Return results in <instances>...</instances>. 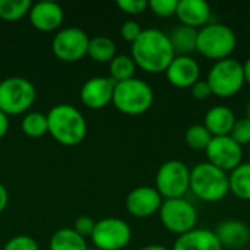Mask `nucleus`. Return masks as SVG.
I'll return each instance as SVG.
<instances>
[{
	"label": "nucleus",
	"mask_w": 250,
	"mask_h": 250,
	"mask_svg": "<svg viewBox=\"0 0 250 250\" xmlns=\"http://www.w3.org/2000/svg\"><path fill=\"white\" fill-rule=\"evenodd\" d=\"M142 28H141V25L136 22V21H132V19H129V21H126L123 25H122V28H120V35H122V38L123 40H126V41H129V42H135L138 38H139V35L142 34Z\"/></svg>",
	"instance_id": "nucleus-33"
},
{
	"label": "nucleus",
	"mask_w": 250,
	"mask_h": 250,
	"mask_svg": "<svg viewBox=\"0 0 250 250\" xmlns=\"http://www.w3.org/2000/svg\"><path fill=\"white\" fill-rule=\"evenodd\" d=\"M236 114L231 108L226 105H215L205 113L204 126L209 130V133L215 136H229L234 123Z\"/></svg>",
	"instance_id": "nucleus-20"
},
{
	"label": "nucleus",
	"mask_w": 250,
	"mask_h": 250,
	"mask_svg": "<svg viewBox=\"0 0 250 250\" xmlns=\"http://www.w3.org/2000/svg\"><path fill=\"white\" fill-rule=\"evenodd\" d=\"M171 250H224L215 233L208 229H195L177 237Z\"/></svg>",
	"instance_id": "nucleus-19"
},
{
	"label": "nucleus",
	"mask_w": 250,
	"mask_h": 250,
	"mask_svg": "<svg viewBox=\"0 0 250 250\" xmlns=\"http://www.w3.org/2000/svg\"><path fill=\"white\" fill-rule=\"evenodd\" d=\"M164 73L173 86L188 89L201 79V66L192 56H176Z\"/></svg>",
	"instance_id": "nucleus-14"
},
{
	"label": "nucleus",
	"mask_w": 250,
	"mask_h": 250,
	"mask_svg": "<svg viewBox=\"0 0 250 250\" xmlns=\"http://www.w3.org/2000/svg\"><path fill=\"white\" fill-rule=\"evenodd\" d=\"M50 250H88V245L73 229H60L50 239Z\"/></svg>",
	"instance_id": "nucleus-23"
},
{
	"label": "nucleus",
	"mask_w": 250,
	"mask_h": 250,
	"mask_svg": "<svg viewBox=\"0 0 250 250\" xmlns=\"http://www.w3.org/2000/svg\"><path fill=\"white\" fill-rule=\"evenodd\" d=\"M208 163L214 167L231 173L243 163V146L230 136H215L205 149Z\"/></svg>",
	"instance_id": "nucleus-12"
},
{
	"label": "nucleus",
	"mask_w": 250,
	"mask_h": 250,
	"mask_svg": "<svg viewBox=\"0 0 250 250\" xmlns=\"http://www.w3.org/2000/svg\"><path fill=\"white\" fill-rule=\"evenodd\" d=\"M48 133L64 146H76L86 136V120L82 113L70 104L54 105L47 114Z\"/></svg>",
	"instance_id": "nucleus-2"
},
{
	"label": "nucleus",
	"mask_w": 250,
	"mask_h": 250,
	"mask_svg": "<svg viewBox=\"0 0 250 250\" xmlns=\"http://www.w3.org/2000/svg\"><path fill=\"white\" fill-rule=\"evenodd\" d=\"M7 130H9V116H6L3 111H0V139L4 138Z\"/></svg>",
	"instance_id": "nucleus-37"
},
{
	"label": "nucleus",
	"mask_w": 250,
	"mask_h": 250,
	"mask_svg": "<svg viewBox=\"0 0 250 250\" xmlns=\"http://www.w3.org/2000/svg\"><path fill=\"white\" fill-rule=\"evenodd\" d=\"M37 91L31 81L10 76L0 81V111L6 116L26 113L35 103Z\"/></svg>",
	"instance_id": "nucleus-7"
},
{
	"label": "nucleus",
	"mask_w": 250,
	"mask_h": 250,
	"mask_svg": "<svg viewBox=\"0 0 250 250\" xmlns=\"http://www.w3.org/2000/svg\"><path fill=\"white\" fill-rule=\"evenodd\" d=\"M168 38L176 56H190V53L196 51L198 29L180 25L171 31Z\"/></svg>",
	"instance_id": "nucleus-21"
},
{
	"label": "nucleus",
	"mask_w": 250,
	"mask_h": 250,
	"mask_svg": "<svg viewBox=\"0 0 250 250\" xmlns=\"http://www.w3.org/2000/svg\"><path fill=\"white\" fill-rule=\"evenodd\" d=\"M158 214L164 229L177 236L195 230L198 224V211L185 198L163 201Z\"/></svg>",
	"instance_id": "nucleus-9"
},
{
	"label": "nucleus",
	"mask_w": 250,
	"mask_h": 250,
	"mask_svg": "<svg viewBox=\"0 0 250 250\" xmlns=\"http://www.w3.org/2000/svg\"><path fill=\"white\" fill-rule=\"evenodd\" d=\"M193 195L208 204L223 201L230 192L229 174L212 164L199 163L190 170V189Z\"/></svg>",
	"instance_id": "nucleus-3"
},
{
	"label": "nucleus",
	"mask_w": 250,
	"mask_h": 250,
	"mask_svg": "<svg viewBox=\"0 0 250 250\" xmlns=\"http://www.w3.org/2000/svg\"><path fill=\"white\" fill-rule=\"evenodd\" d=\"M212 135L204 125H192L185 133V141L189 148L195 151H205L212 141Z\"/></svg>",
	"instance_id": "nucleus-28"
},
{
	"label": "nucleus",
	"mask_w": 250,
	"mask_h": 250,
	"mask_svg": "<svg viewBox=\"0 0 250 250\" xmlns=\"http://www.w3.org/2000/svg\"><path fill=\"white\" fill-rule=\"evenodd\" d=\"M243 73H245V82L250 85V57H248L246 62L243 63Z\"/></svg>",
	"instance_id": "nucleus-38"
},
{
	"label": "nucleus",
	"mask_w": 250,
	"mask_h": 250,
	"mask_svg": "<svg viewBox=\"0 0 250 250\" xmlns=\"http://www.w3.org/2000/svg\"><path fill=\"white\" fill-rule=\"evenodd\" d=\"M237 47L236 32L224 23H208L198 29L196 51L214 62L230 59Z\"/></svg>",
	"instance_id": "nucleus-4"
},
{
	"label": "nucleus",
	"mask_w": 250,
	"mask_h": 250,
	"mask_svg": "<svg viewBox=\"0 0 250 250\" xmlns=\"http://www.w3.org/2000/svg\"><path fill=\"white\" fill-rule=\"evenodd\" d=\"M234 142H237L240 146L250 145V120L248 119H240L236 120L230 135H229Z\"/></svg>",
	"instance_id": "nucleus-29"
},
{
	"label": "nucleus",
	"mask_w": 250,
	"mask_h": 250,
	"mask_svg": "<svg viewBox=\"0 0 250 250\" xmlns=\"http://www.w3.org/2000/svg\"><path fill=\"white\" fill-rule=\"evenodd\" d=\"M7 202H9V193H7V190H6L4 185L0 183V214L6 209Z\"/></svg>",
	"instance_id": "nucleus-36"
},
{
	"label": "nucleus",
	"mask_w": 250,
	"mask_h": 250,
	"mask_svg": "<svg viewBox=\"0 0 250 250\" xmlns=\"http://www.w3.org/2000/svg\"><path fill=\"white\" fill-rule=\"evenodd\" d=\"M176 16L182 25L201 29L209 23L211 19V6L204 0H179Z\"/></svg>",
	"instance_id": "nucleus-18"
},
{
	"label": "nucleus",
	"mask_w": 250,
	"mask_h": 250,
	"mask_svg": "<svg viewBox=\"0 0 250 250\" xmlns=\"http://www.w3.org/2000/svg\"><path fill=\"white\" fill-rule=\"evenodd\" d=\"M190 91H192V95H193L196 100H199V101H205V100H208V98L212 95L211 86L208 85L207 79H199V81L190 88Z\"/></svg>",
	"instance_id": "nucleus-35"
},
{
	"label": "nucleus",
	"mask_w": 250,
	"mask_h": 250,
	"mask_svg": "<svg viewBox=\"0 0 250 250\" xmlns=\"http://www.w3.org/2000/svg\"><path fill=\"white\" fill-rule=\"evenodd\" d=\"M177 3L179 0H151L148 1V7L160 18H170L176 15Z\"/></svg>",
	"instance_id": "nucleus-30"
},
{
	"label": "nucleus",
	"mask_w": 250,
	"mask_h": 250,
	"mask_svg": "<svg viewBox=\"0 0 250 250\" xmlns=\"http://www.w3.org/2000/svg\"><path fill=\"white\" fill-rule=\"evenodd\" d=\"M117 7L127 15H141L148 9L146 0H117Z\"/></svg>",
	"instance_id": "nucleus-32"
},
{
	"label": "nucleus",
	"mask_w": 250,
	"mask_h": 250,
	"mask_svg": "<svg viewBox=\"0 0 250 250\" xmlns=\"http://www.w3.org/2000/svg\"><path fill=\"white\" fill-rule=\"evenodd\" d=\"M135 72H136V64L132 56L116 54V57L110 62V78L116 83L135 78Z\"/></svg>",
	"instance_id": "nucleus-25"
},
{
	"label": "nucleus",
	"mask_w": 250,
	"mask_h": 250,
	"mask_svg": "<svg viewBox=\"0 0 250 250\" xmlns=\"http://www.w3.org/2000/svg\"><path fill=\"white\" fill-rule=\"evenodd\" d=\"M94 62L98 63H110L116 57V44L111 38L98 35L94 38H89L88 44V53H86Z\"/></svg>",
	"instance_id": "nucleus-24"
},
{
	"label": "nucleus",
	"mask_w": 250,
	"mask_h": 250,
	"mask_svg": "<svg viewBox=\"0 0 250 250\" xmlns=\"http://www.w3.org/2000/svg\"><path fill=\"white\" fill-rule=\"evenodd\" d=\"M22 132L28 138H41L45 133H48V125H47V114L40 111H31L26 113L21 123Z\"/></svg>",
	"instance_id": "nucleus-26"
},
{
	"label": "nucleus",
	"mask_w": 250,
	"mask_h": 250,
	"mask_svg": "<svg viewBox=\"0 0 250 250\" xmlns=\"http://www.w3.org/2000/svg\"><path fill=\"white\" fill-rule=\"evenodd\" d=\"M111 103L123 114L139 116L152 107L154 91L145 81L132 78L116 83Z\"/></svg>",
	"instance_id": "nucleus-5"
},
{
	"label": "nucleus",
	"mask_w": 250,
	"mask_h": 250,
	"mask_svg": "<svg viewBox=\"0 0 250 250\" xmlns=\"http://www.w3.org/2000/svg\"><path fill=\"white\" fill-rule=\"evenodd\" d=\"M230 192L240 201H250V161L242 163L229 174Z\"/></svg>",
	"instance_id": "nucleus-22"
},
{
	"label": "nucleus",
	"mask_w": 250,
	"mask_h": 250,
	"mask_svg": "<svg viewBox=\"0 0 250 250\" xmlns=\"http://www.w3.org/2000/svg\"><path fill=\"white\" fill-rule=\"evenodd\" d=\"M207 82L211 86L212 95L231 98L237 95L246 83L243 64L231 57L215 62L208 72Z\"/></svg>",
	"instance_id": "nucleus-6"
},
{
	"label": "nucleus",
	"mask_w": 250,
	"mask_h": 250,
	"mask_svg": "<svg viewBox=\"0 0 250 250\" xmlns=\"http://www.w3.org/2000/svg\"><path fill=\"white\" fill-rule=\"evenodd\" d=\"M88 250H98V249H97V248H94V249H89V248H88Z\"/></svg>",
	"instance_id": "nucleus-41"
},
{
	"label": "nucleus",
	"mask_w": 250,
	"mask_h": 250,
	"mask_svg": "<svg viewBox=\"0 0 250 250\" xmlns=\"http://www.w3.org/2000/svg\"><path fill=\"white\" fill-rule=\"evenodd\" d=\"M91 239L98 250H123L132 240V229L126 221L108 217L95 223Z\"/></svg>",
	"instance_id": "nucleus-10"
},
{
	"label": "nucleus",
	"mask_w": 250,
	"mask_h": 250,
	"mask_svg": "<svg viewBox=\"0 0 250 250\" xmlns=\"http://www.w3.org/2000/svg\"><path fill=\"white\" fill-rule=\"evenodd\" d=\"M3 250H40V246L32 237L25 236V234H19V236L12 237L4 245Z\"/></svg>",
	"instance_id": "nucleus-31"
},
{
	"label": "nucleus",
	"mask_w": 250,
	"mask_h": 250,
	"mask_svg": "<svg viewBox=\"0 0 250 250\" xmlns=\"http://www.w3.org/2000/svg\"><path fill=\"white\" fill-rule=\"evenodd\" d=\"M155 189L166 199H180L190 189V168L180 160L161 164L155 176Z\"/></svg>",
	"instance_id": "nucleus-8"
},
{
	"label": "nucleus",
	"mask_w": 250,
	"mask_h": 250,
	"mask_svg": "<svg viewBox=\"0 0 250 250\" xmlns=\"http://www.w3.org/2000/svg\"><path fill=\"white\" fill-rule=\"evenodd\" d=\"M141 250H170V249H167L166 246H161V245H148V246L142 248Z\"/></svg>",
	"instance_id": "nucleus-39"
},
{
	"label": "nucleus",
	"mask_w": 250,
	"mask_h": 250,
	"mask_svg": "<svg viewBox=\"0 0 250 250\" xmlns=\"http://www.w3.org/2000/svg\"><path fill=\"white\" fill-rule=\"evenodd\" d=\"M223 249L240 250L250 243L249 226L240 220H224L214 231Z\"/></svg>",
	"instance_id": "nucleus-17"
},
{
	"label": "nucleus",
	"mask_w": 250,
	"mask_h": 250,
	"mask_svg": "<svg viewBox=\"0 0 250 250\" xmlns=\"http://www.w3.org/2000/svg\"><path fill=\"white\" fill-rule=\"evenodd\" d=\"M28 18L35 29L41 32H51L59 29V26L62 25L64 12L59 3L38 1V3H32Z\"/></svg>",
	"instance_id": "nucleus-16"
},
{
	"label": "nucleus",
	"mask_w": 250,
	"mask_h": 250,
	"mask_svg": "<svg viewBox=\"0 0 250 250\" xmlns=\"http://www.w3.org/2000/svg\"><path fill=\"white\" fill-rule=\"evenodd\" d=\"M174 57L168 35L157 28L144 29L132 44V59L136 67L146 73H164Z\"/></svg>",
	"instance_id": "nucleus-1"
},
{
	"label": "nucleus",
	"mask_w": 250,
	"mask_h": 250,
	"mask_svg": "<svg viewBox=\"0 0 250 250\" xmlns=\"http://www.w3.org/2000/svg\"><path fill=\"white\" fill-rule=\"evenodd\" d=\"M31 6L29 0H0V19L16 22L29 13Z\"/></svg>",
	"instance_id": "nucleus-27"
},
{
	"label": "nucleus",
	"mask_w": 250,
	"mask_h": 250,
	"mask_svg": "<svg viewBox=\"0 0 250 250\" xmlns=\"http://www.w3.org/2000/svg\"><path fill=\"white\" fill-rule=\"evenodd\" d=\"M116 82L111 78L95 76L88 79L81 89V101L85 107L101 110L113 101Z\"/></svg>",
	"instance_id": "nucleus-15"
},
{
	"label": "nucleus",
	"mask_w": 250,
	"mask_h": 250,
	"mask_svg": "<svg viewBox=\"0 0 250 250\" xmlns=\"http://www.w3.org/2000/svg\"><path fill=\"white\" fill-rule=\"evenodd\" d=\"M95 223L97 221H94L91 217H78L76 220H75V226H73V230L79 234V236H82L83 239L85 237H91V234H92V231H94V227H95Z\"/></svg>",
	"instance_id": "nucleus-34"
},
{
	"label": "nucleus",
	"mask_w": 250,
	"mask_h": 250,
	"mask_svg": "<svg viewBox=\"0 0 250 250\" xmlns=\"http://www.w3.org/2000/svg\"><path fill=\"white\" fill-rule=\"evenodd\" d=\"M88 44L89 37L86 35V32L82 31L81 28L70 26L60 29L54 35L51 41V50L59 60L73 63L79 62L83 56H86Z\"/></svg>",
	"instance_id": "nucleus-11"
},
{
	"label": "nucleus",
	"mask_w": 250,
	"mask_h": 250,
	"mask_svg": "<svg viewBox=\"0 0 250 250\" xmlns=\"http://www.w3.org/2000/svg\"><path fill=\"white\" fill-rule=\"evenodd\" d=\"M246 119L250 120V101L248 103V107H246Z\"/></svg>",
	"instance_id": "nucleus-40"
},
{
	"label": "nucleus",
	"mask_w": 250,
	"mask_h": 250,
	"mask_svg": "<svg viewBox=\"0 0 250 250\" xmlns=\"http://www.w3.org/2000/svg\"><path fill=\"white\" fill-rule=\"evenodd\" d=\"M163 198L155 188L139 186L133 189L126 198V209L130 215L138 218H146L160 211Z\"/></svg>",
	"instance_id": "nucleus-13"
}]
</instances>
